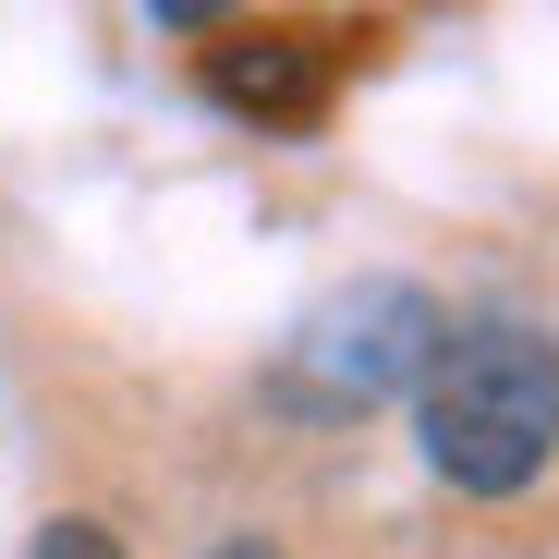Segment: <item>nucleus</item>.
I'll return each instance as SVG.
<instances>
[{"instance_id": "f257e3e1", "label": "nucleus", "mask_w": 559, "mask_h": 559, "mask_svg": "<svg viewBox=\"0 0 559 559\" xmlns=\"http://www.w3.org/2000/svg\"><path fill=\"white\" fill-rule=\"evenodd\" d=\"M414 438L438 462V487L523 499L547 462H559V341L523 329V317L438 329L426 378H414Z\"/></svg>"}, {"instance_id": "f03ea898", "label": "nucleus", "mask_w": 559, "mask_h": 559, "mask_svg": "<svg viewBox=\"0 0 559 559\" xmlns=\"http://www.w3.org/2000/svg\"><path fill=\"white\" fill-rule=\"evenodd\" d=\"M426 353H438V305L414 293V280H353V293H329V305L293 329V353H280L267 390L293 402V414H317V426H341V414H365V402L414 390Z\"/></svg>"}, {"instance_id": "7ed1b4c3", "label": "nucleus", "mask_w": 559, "mask_h": 559, "mask_svg": "<svg viewBox=\"0 0 559 559\" xmlns=\"http://www.w3.org/2000/svg\"><path fill=\"white\" fill-rule=\"evenodd\" d=\"M195 85L231 110V122H267V134H305L329 110V49L293 37V25H243V37H207Z\"/></svg>"}, {"instance_id": "20e7f679", "label": "nucleus", "mask_w": 559, "mask_h": 559, "mask_svg": "<svg viewBox=\"0 0 559 559\" xmlns=\"http://www.w3.org/2000/svg\"><path fill=\"white\" fill-rule=\"evenodd\" d=\"M25 559H122V535H110V523H85V511H61V523H37Z\"/></svg>"}, {"instance_id": "39448f33", "label": "nucleus", "mask_w": 559, "mask_h": 559, "mask_svg": "<svg viewBox=\"0 0 559 559\" xmlns=\"http://www.w3.org/2000/svg\"><path fill=\"white\" fill-rule=\"evenodd\" d=\"M207 559H280V547H255V535H231V547H207Z\"/></svg>"}]
</instances>
